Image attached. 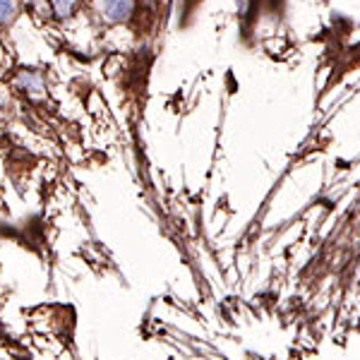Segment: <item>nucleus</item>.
Here are the masks:
<instances>
[{"instance_id": "4", "label": "nucleus", "mask_w": 360, "mask_h": 360, "mask_svg": "<svg viewBox=\"0 0 360 360\" xmlns=\"http://www.w3.org/2000/svg\"><path fill=\"white\" fill-rule=\"evenodd\" d=\"M51 8H53V15L65 20L77 10V0H51Z\"/></svg>"}, {"instance_id": "3", "label": "nucleus", "mask_w": 360, "mask_h": 360, "mask_svg": "<svg viewBox=\"0 0 360 360\" xmlns=\"http://www.w3.org/2000/svg\"><path fill=\"white\" fill-rule=\"evenodd\" d=\"M20 15V3L17 0H0V27L13 25Z\"/></svg>"}, {"instance_id": "5", "label": "nucleus", "mask_w": 360, "mask_h": 360, "mask_svg": "<svg viewBox=\"0 0 360 360\" xmlns=\"http://www.w3.org/2000/svg\"><path fill=\"white\" fill-rule=\"evenodd\" d=\"M0 115H3V103H0Z\"/></svg>"}, {"instance_id": "2", "label": "nucleus", "mask_w": 360, "mask_h": 360, "mask_svg": "<svg viewBox=\"0 0 360 360\" xmlns=\"http://www.w3.org/2000/svg\"><path fill=\"white\" fill-rule=\"evenodd\" d=\"M15 84H17V89L25 91V94H41L44 91L41 72H34V70H25V72L17 75Z\"/></svg>"}, {"instance_id": "1", "label": "nucleus", "mask_w": 360, "mask_h": 360, "mask_svg": "<svg viewBox=\"0 0 360 360\" xmlns=\"http://www.w3.org/2000/svg\"><path fill=\"white\" fill-rule=\"evenodd\" d=\"M98 13L106 25H123L135 13V0H98Z\"/></svg>"}]
</instances>
